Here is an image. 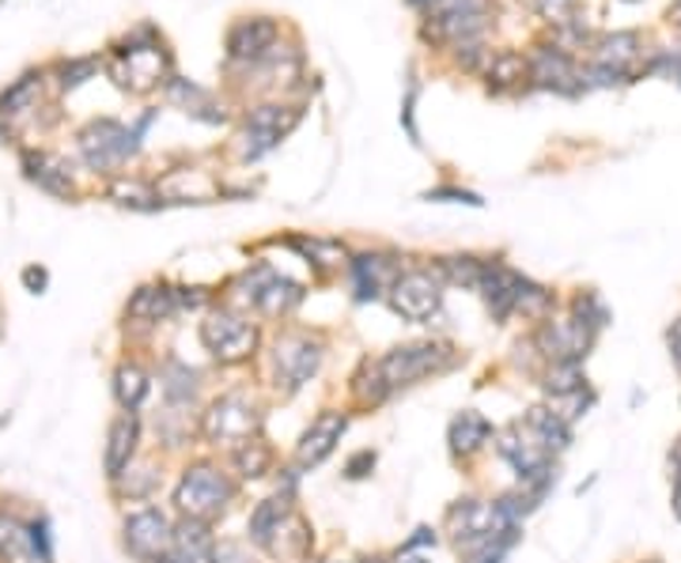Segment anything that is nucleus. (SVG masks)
<instances>
[{
	"mask_svg": "<svg viewBox=\"0 0 681 563\" xmlns=\"http://www.w3.org/2000/svg\"><path fill=\"white\" fill-rule=\"evenodd\" d=\"M235 465H238V473L243 477H265L270 473V465H273V450H270V442H262V439H246V442H238L235 447Z\"/></svg>",
	"mask_w": 681,
	"mask_h": 563,
	"instance_id": "nucleus-27",
	"label": "nucleus"
},
{
	"mask_svg": "<svg viewBox=\"0 0 681 563\" xmlns=\"http://www.w3.org/2000/svg\"><path fill=\"white\" fill-rule=\"evenodd\" d=\"M167 72V53H163L160 42H129V50H118V61H114V76L122 88H133V91H149L160 84V76Z\"/></svg>",
	"mask_w": 681,
	"mask_h": 563,
	"instance_id": "nucleus-10",
	"label": "nucleus"
},
{
	"mask_svg": "<svg viewBox=\"0 0 681 563\" xmlns=\"http://www.w3.org/2000/svg\"><path fill=\"white\" fill-rule=\"evenodd\" d=\"M348 428V417L345 412H322L318 420H311V428L303 431L299 439V450H296V461L303 469L311 465H322L329 454H334V447L340 442V436H345Z\"/></svg>",
	"mask_w": 681,
	"mask_h": 563,
	"instance_id": "nucleus-13",
	"label": "nucleus"
},
{
	"mask_svg": "<svg viewBox=\"0 0 681 563\" xmlns=\"http://www.w3.org/2000/svg\"><path fill=\"white\" fill-rule=\"evenodd\" d=\"M114 197L122 201V205H133V208H155V193L149 186H141V182L118 178L114 182Z\"/></svg>",
	"mask_w": 681,
	"mask_h": 563,
	"instance_id": "nucleus-32",
	"label": "nucleus"
},
{
	"mask_svg": "<svg viewBox=\"0 0 681 563\" xmlns=\"http://www.w3.org/2000/svg\"><path fill=\"white\" fill-rule=\"evenodd\" d=\"M431 23L458 45H474L485 31V0H428Z\"/></svg>",
	"mask_w": 681,
	"mask_h": 563,
	"instance_id": "nucleus-9",
	"label": "nucleus"
},
{
	"mask_svg": "<svg viewBox=\"0 0 681 563\" xmlns=\"http://www.w3.org/2000/svg\"><path fill=\"white\" fill-rule=\"evenodd\" d=\"M447 439H450V450H455V454L469 458L492 439V423L485 420L481 412L466 409V412H458V417L450 420V436Z\"/></svg>",
	"mask_w": 681,
	"mask_h": 563,
	"instance_id": "nucleus-20",
	"label": "nucleus"
},
{
	"mask_svg": "<svg viewBox=\"0 0 681 563\" xmlns=\"http://www.w3.org/2000/svg\"><path fill=\"white\" fill-rule=\"evenodd\" d=\"M546 390L553 397H572L583 390V375H579V364H553V371L546 375Z\"/></svg>",
	"mask_w": 681,
	"mask_h": 563,
	"instance_id": "nucleus-31",
	"label": "nucleus"
},
{
	"mask_svg": "<svg viewBox=\"0 0 681 563\" xmlns=\"http://www.w3.org/2000/svg\"><path fill=\"white\" fill-rule=\"evenodd\" d=\"M273 42H277V23L273 20H243L227 34V53L235 61H257L273 50Z\"/></svg>",
	"mask_w": 681,
	"mask_h": 563,
	"instance_id": "nucleus-16",
	"label": "nucleus"
},
{
	"mask_svg": "<svg viewBox=\"0 0 681 563\" xmlns=\"http://www.w3.org/2000/svg\"><path fill=\"white\" fill-rule=\"evenodd\" d=\"M27 178L39 182L42 190L58 193V197H72V178L64 171V163L50 160V155L39 152V160H27Z\"/></svg>",
	"mask_w": 681,
	"mask_h": 563,
	"instance_id": "nucleus-26",
	"label": "nucleus"
},
{
	"mask_svg": "<svg viewBox=\"0 0 681 563\" xmlns=\"http://www.w3.org/2000/svg\"><path fill=\"white\" fill-rule=\"evenodd\" d=\"M299 299H303L299 284L284 280V276H277V273H270V280L262 284V291H257L254 307L262 310V314H270V318H281V314H288Z\"/></svg>",
	"mask_w": 681,
	"mask_h": 563,
	"instance_id": "nucleus-21",
	"label": "nucleus"
},
{
	"mask_svg": "<svg viewBox=\"0 0 681 563\" xmlns=\"http://www.w3.org/2000/svg\"><path fill=\"white\" fill-rule=\"evenodd\" d=\"M394 563H428L425 556H409V552H398V556H394Z\"/></svg>",
	"mask_w": 681,
	"mask_h": 563,
	"instance_id": "nucleus-40",
	"label": "nucleus"
},
{
	"mask_svg": "<svg viewBox=\"0 0 681 563\" xmlns=\"http://www.w3.org/2000/svg\"><path fill=\"white\" fill-rule=\"evenodd\" d=\"M402 276V265L390 254H364L353 262V280H356V299H379L383 291L394 288V280Z\"/></svg>",
	"mask_w": 681,
	"mask_h": 563,
	"instance_id": "nucleus-15",
	"label": "nucleus"
},
{
	"mask_svg": "<svg viewBox=\"0 0 681 563\" xmlns=\"http://www.w3.org/2000/svg\"><path fill=\"white\" fill-rule=\"evenodd\" d=\"M201 345H205L220 364H238V359L254 356L257 329L235 310H213L201 321Z\"/></svg>",
	"mask_w": 681,
	"mask_h": 563,
	"instance_id": "nucleus-5",
	"label": "nucleus"
},
{
	"mask_svg": "<svg viewBox=\"0 0 681 563\" xmlns=\"http://www.w3.org/2000/svg\"><path fill=\"white\" fill-rule=\"evenodd\" d=\"M375 465V454L372 450H364V454H356L353 461H348V477H364V469Z\"/></svg>",
	"mask_w": 681,
	"mask_h": 563,
	"instance_id": "nucleus-37",
	"label": "nucleus"
},
{
	"mask_svg": "<svg viewBox=\"0 0 681 563\" xmlns=\"http://www.w3.org/2000/svg\"><path fill=\"white\" fill-rule=\"evenodd\" d=\"M95 69L91 61H72V64H64V80H61V88H77V84H84L80 76H88V72Z\"/></svg>",
	"mask_w": 681,
	"mask_h": 563,
	"instance_id": "nucleus-36",
	"label": "nucleus"
},
{
	"mask_svg": "<svg viewBox=\"0 0 681 563\" xmlns=\"http://www.w3.org/2000/svg\"><path fill=\"white\" fill-rule=\"evenodd\" d=\"M23 284H27V288H31L34 295H39V291L45 288V273L34 269V265H31V269H23Z\"/></svg>",
	"mask_w": 681,
	"mask_h": 563,
	"instance_id": "nucleus-38",
	"label": "nucleus"
},
{
	"mask_svg": "<svg viewBox=\"0 0 681 563\" xmlns=\"http://www.w3.org/2000/svg\"><path fill=\"white\" fill-rule=\"evenodd\" d=\"M674 511H678V519H681V477H678V492H674Z\"/></svg>",
	"mask_w": 681,
	"mask_h": 563,
	"instance_id": "nucleus-41",
	"label": "nucleus"
},
{
	"mask_svg": "<svg viewBox=\"0 0 681 563\" xmlns=\"http://www.w3.org/2000/svg\"><path fill=\"white\" fill-rule=\"evenodd\" d=\"M235 500V484L213 461H197L182 473L179 488H174V503L186 519L213 522L216 514H224Z\"/></svg>",
	"mask_w": 681,
	"mask_h": 563,
	"instance_id": "nucleus-1",
	"label": "nucleus"
},
{
	"mask_svg": "<svg viewBox=\"0 0 681 563\" xmlns=\"http://www.w3.org/2000/svg\"><path fill=\"white\" fill-rule=\"evenodd\" d=\"M31 544H34V560H39V563H53L50 522H45V519H34L31 522Z\"/></svg>",
	"mask_w": 681,
	"mask_h": 563,
	"instance_id": "nucleus-34",
	"label": "nucleus"
},
{
	"mask_svg": "<svg viewBox=\"0 0 681 563\" xmlns=\"http://www.w3.org/2000/svg\"><path fill=\"white\" fill-rule=\"evenodd\" d=\"M670 72H674V80H678V84H681V58L674 61V69H670Z\"/></svg>",
	"mask_w": 681,
	"mask_h": 563,
	"instance_id": "nucleus-43",
	"label": "nucleus"
},
{
	"mask_svg": "<svg viewBox=\"0 0 681 563\" xmlns=\"http://www.w3.org/2000/svg\"><path fill=\"white\" fill-rule=\"evenodd\" d=\"M640 39L632 31L624 34H610V39L602 42V53H598V64H610V69H624V61L637 53Z\"/></svg>",
	"mask_w": 681,
	"mask_h": 563,
	"instance_id": "nucleus-30",
	"label": "nucleus"
},
{
	"mask_svg": "<svg viewBox=\"0 0 681 563\" xmlns=\"http://www.w3.org/2000/svg\"><path fill=\"white\" fill-rule=\"evenodd\" d=\"M288 514H292L288 495H277V500H262V503H257V506H254V514H251V538H254V544L270 549L273 533L281 530Z\"/></svg>",
	"mask_w": 681,
	"mask_h": 563,
	"instance_id": "nucleus-22",
	"label": "nucleus"
},
{
	"mask_svg": "<svg viewBox=\"0 0 681 563\" xmlns=\"http://www.w3.org/2000/svg\"><path fill=\"white\" fill-rule=\"evenodd\" d=\"M522 72H527L522 58H515V53H500L489 69V80H496V88H504V84H511V80H522Z\"/></svg>",
	"mask_w": 681,
	"mask_h": 563,
	"instance_id": "nucleus-33",
	"label": "nucleus"
},
{
	"mask_svg": "<svg viewBox=\"0 0 681 563\" xmlns=\"http://www.w3.org/2000/svg\"><path fill=\"white\" fill-rule=\"evenodd\" d=\"M530 76L538 80L541 88H553V91H576L583 88L572 69V61H568L565 50H538L530 61Z\"/></svg>",
	"mask_w": 681,
	"mask_h": 563,
	"instance_id": "nucleus-18",
	"label": "nucleus"
},
{
	"mask_svg": "<svg viewBox=\"0 0 681 563\" xmlns=\"http://www.w3.org/2000/svg\"><path fill=\"white\" fill-rule=\"evenodd\" d=\"M160 563H186V560H179V556H174V552H167V556H163Z\"/></svg>",
	"mask_w": 681,
	"mask_h": 563,
	"instance_id": "nucleus-42",
	"label": "nucleus"
},
{
	"mask_svg": "<svg viewBox=\"0 0 681 563\" xmlns=\"http://www.w3.org/2000/svg\"><path fill=\"white\" fill-rule=\"evenodd\" d=\"M174 307H179V303H174L171 288H141L133 299H129L125 314L136 321H163V318H171Z\"/></svg>",
	"mask_w": 681,
	"mask_h": 563,
	"instance_id": "nucleus-24",
	"label": "nucleus"
},
{
	"mask_svg": "<svg viewBox=\"0 0 681 563\" xmlns=\"http://www.w3.org/2000/svg\"><path fill=\"white\" fill-rule=\"evenodd\" d=\"M296 110H284V106H257L251 117H246V129H243V155L246 160H257L265 155L270 147L281 144V136L296 125Z\"/></svg>",
	"mask_w": 681,
	"mask_h": 563,
	"instance_id": "nucleus-11",
	"label": "nucleus"
},
{
	"mask_svg": "<svg viewBox=\"0 0 681 563\" xmlns=\"http://www.w3.org/2000/svg\"><path fill=\"white\" fill-rule=\"evenodd\" d=\"M144 125H149V117H144L136 129H125V125L110 122V117H103V122H91L84 133H80V155H84V163L91 171L110 174L114 167H122L129 155H136Z\"/></svg>",
	"mask_w": 681,
	"mask_h": 563,
	"instance_id": "nucleus-3",
	"label": "nucleus"
},
{
	"mask_svg": "<svg viewBox=\"0 0 681 563\" xmlns=\"http://www.w3.org/2000/svg\"><path fill=\"white\" fill-rule=\"evenodd\" d=\"M136 442H141V420H136V412L114 417V423H110V431H106V454H103V469L110 480H118L129 465H133Z\"/></svg>",
	"mask_w": 681,
	"mask_h": 563,
	"instance_id": "nucleus-14",
	"label": "nucleus"
},
{
	"mask_svg": "<svg viewBox=\"0 0 681 563\" xmlns=\"http://www.w3.org/2000/svg\"><path fill=\"white\" fill-rule=\"evenodd\" d=\"M439 269H444L450 284H463V288L477 291V284H481V276H485V262H477V257H444Z\"/></svg>",
	"mask_w": 681,
	"mask_h": 563,
	"instance_id": "nucleus-28",
	"label": "nucleus"
},
{
	"mask_svg": "<svg viewBox=\"0 0 681 563\" xmlns=\"http://www.w3.org/2000/svg\"><path fill=\"white\" fill-rule=\"evenodd\" d=\"M455 348L439 345V340H425V345H402L390 348L383 359H375V371H379L386 393L405 390V386H417L420 378L444 375L455 367Z\"/></svg>",
	"mask_w": 681,
	"mask_h": 563,
	"instance_id": "nucleus-2",
	"label": "nucleus"
},
{
	"mask_svg": "<svg viewBox=\"0 0 681 563\" xmlns=\"http://www.w3.org/2000/svg\"><path fill=\"white\" fill-rule=\"evenodd\" d=\"M0 563H39L31 544V522L12 511H0Z\"/></svg>",
	"mask_w": 681,
	"mask_h": 563,
	"instance_id": "nucleus-19",
	"label": "nucleus"
},
{
	"mask_svg": "<svg viewBox=\"0 0 681 563\" xmlns=\"http://www.w3.org/2000/svg\"><path fill=\"white\" fill-rule=\"evenodd\" d=\"M273 364H277V382H284L288 390H299L303 382H311L318 375L322 345L311 340L307 334H288L273 348Z\"/></svg>",
	"mask_w": 681,
	"mask_h": 563,
	"instance_id": "nucleus-8",
	"label": "nucleus"
},
{
	"mask_svg": "<svg viewBox=\"0 0 681 563\" xmlns=\"http://www.w3.org/2000/svg\"><path fill=\"white\" fill-rule=\"evenodd\" d=\"M572 8H576V0H538V12L546 16V20H553V23H568Z\"/></svg>",
	"mask_w": 681,
	"mask_h": 563,
	"instance_id": "nucleus-35",
	"label": "nucleus"
},
{
	"mask_svg": "<svg viewBox=\"0 0 681 563\" xmlns=\"http://www.w3.org/2000/svg\"><path fill=\"white\" fill-rule=\"evenodd\" d=\"M527 431L541 442V447L549 450V454H553V450H565L568 442H572V431H568V420H565V417H557V412H549V409H530Z\"/></svg>",
	"mask_w": 681,
	"mask_h": 563,
	"instance_id": "nucleus-23",
	"label": "nucleus"
},
{
	"mask_svg": "<svg viewBox=\"0 0 681 563\" xmlns=\"http://www.w3.org/2000/svg\"><path fill=\"white\" fill-rule=\"evenodd\" d=\"M670 352H674V364L681 367V321H674V329H670Z\"/></svg>",
	"mask_w": 681,
	"mask_h": 563,
	"instance_id": "nucleus-39",
	"label": "nucleus"
},
{
	"mask_svg": "<svg viewBox=\"0 0 681 563\" xmlns=\"http://www.w3.org/2000/svg\"><path fill=\"white\" fill-rule=\"evenodd\" d=\"M114 397L125 412H136L141 401L149 397V375H144L141 364H122L114 371Z\"/></svg>",
	"mask_w": 681,
	"mask_h": 563,
	"instance_id": "nucleus-25",
	"label": "nucleus"
},
{
	"mask_svg": "<svg viewBox=\"0 0 681 563\" xmlns=\"http://www.w3.org/2000/svg\"><path fill=\"white\" fill-rule=\"evenodd\" d=\"M629 4H632V0H629Z\"/></svg>",
	"mask_w": 681,
	"mask_h": 563,
	"instance_id": "nucleus-44",
	"label": "nucleus"
},
{
	"mask_svg": "<svg viewBox=\"0 0 681 563\" xmlns=\"http://www.w3.org/2000/svg\"><path fill=\"white\" fill-rule=\"evenodd\" d=\"M34 103H39V80L34 76H27L20 80L12 91H8L4 99H0V114H8V117H16V114H27Z\"/></svg>",
	"mask_w": 681,
	"mask_h": 563,
	"instance_id": "nucleus-29",
	"label": "nucleus"
},
{
	"mask_svg": "<svg viewBox=\"0 0 681 563\" xmlns=\"http://www.w3.org/2000/svg\"><path fill=\"white\" fill-rule=\"evenodd\" d=\"M174 544V525L160 506H144L125 519V549L141 563H160Z\"/></svg>",
	"mask_w": 681,
	"mask_h": 563,
	"instance_id": "nucleus-7",
	"label": "nucleus"
},
{
	"mask_svg": "<svg viewBox=\"0 0 681 563\" xmlns=\"http://www.w3.org/2000/svg\"><path fill=\"white\" fill-rule=\"evenodd\" d=\"M386 295H390V307L405 321H428L431 314H439V307H444V280L428 269H409L394 280V288Z\"/></svg>",
	"mask_w": 681,
	"mask_h": 563,
	"instance_id": "nucleus-6",
	"label": "nucleus"
},
{
	"mask_svg": "<svg viewBox=\"0 0 681 563\" xmlns=\"http://www.w3.org/2000/svg\"><path fill=\"white\" fill-rule=\"evenodd\" d=\"M257 423H262V412L251 405V397L224 393L220 401L209 405L205 420H201V431H205V439L216 442V447H238V442L254 439Z\"/></svg>",
	"mask_w": 681,
	"mask_h": 563,
	"instance_id": "nucleus-4",
	"label": "nucleus"
},
{
	"mask_svg": "<svg viewBox=\"0 0 681 563\" xmlns=\"http://www.w3.org/2000/svg\"><path fill=\"white\" fill-rule=\"evenodd\" d=\"M591 337H594L591 326H583L579 318H568V321H549L538 334V345L553 364H579V356L587 352Z\"/></svg>",
	"mask_w": 681,
	"mask_h": 563,
	"instance_id": "nucleus-12",
	"label": "nucleus"
},
{
	"mask_svg": "<svg viewBox=\"0 0 681 563\" xmlns=\"http://www.w3.org/2000/svg\"><path fill=\"white\" fill-rule=\"evenodd\" d=\"M171 552L186 563H213L216 560V541L209 533V522H197V519H186L174 525V544Z\"/></svg>",
	"mask_w": 681,
	"mask_h": 563,
	"instance_id": "nucleus-17",
	"label": "nucleus"
}]
</instances>
